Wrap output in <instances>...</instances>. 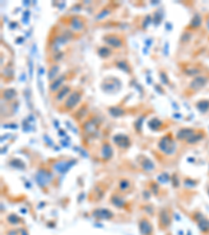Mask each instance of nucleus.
Segmentation results:
<instances>
[{"label": "nucleus", "mask_w": 209, "mask_h": 235, "mask_svg": "<svg viewBox=\"0 0 209 235\" xmlns=\"http://www.w3.org/2000/svg\"><path fill=\"white\" fill-rule=\"evenodd\" d=\"M194 134V130L191 129H181L180 131L177 133V138L180 140L186 139L187 140L191 135Z\"/></svg>", "instance_id": "5701e85b"}, {"label": "nucleus", "mask_w": 209, "mask_h": 235, "mask_svg": "<svg viewBox=\"0 0 209 235\" xmlns=\"http://www.w3.org/2000/svg\"><path fill=\"white\" fill-rule=\"evenodd\" d=\"M11 164H12V166H14V167H18V168L24 167V164H23V163H22L21 161H18L17 159H15L14 161L11 162Z\"/></svg>", "instance_id": "2f4dec72"}, {"label": "nucleus", "mask_w": 209, "mask_h": 235, "mask_svg": "<svg viewBox=\"0 0 209 235\" xmlns=\"http://www.w3.org/2000/svg\"><path fill=\"white\" fill-rule=\"evenodd\" d=\"M75 163V161H59L53 165V168L59 173H66L72 165Z\"/></svg>", "instance_id": "dca6fc26"}, {"label": "nucleus", "mask_w": 209, "mask_h": 235, "mask_svg": "<svg viewBox=\"0 0 209 235\" xmlns=\"http://www.w3.org/2000/svg\"><path fill=\"white\" fill-rule=\"evenodd\" d=\"M206 84V79L204 76H197L194 77L192 81L189 83L187 89L184 91L186 96H190L192 95L196 91H199L201 88H203Z\"/></svg>", "instance_id": "0eeeda50"}, {"label": "nucleus", "mask_w": 209, "mask_h": 235, "mask_svg": "<svg viewBox=\"0 0 209 235\" xmlns=\"http://www.w3.org/2000/svg\"><path fill=\"white\" fill-rule=\"evenodd\" d=\"M111 204L112 205H114L115 207H117V208H123L126 205V202L122 200L120 195L114 194L111 197Z\"/></svg>", "instance_id": "a878e982"}, {"label": "nucleus", "mask_w": 209, "mask_h": 235, "mask_svg": "<svg viewBox=\"0 0 209 235\" xmlns=\"http://www.w3.org/2000/svg\"><path fill=\"white\" fill-rule=\"evenodd\" d=\"M7 220H9L10 222H11V223H13V224H17V223L20 222V220H19V217H17V216H16V215H14V214H13V215H10Z\"/></svg>", "instance_id": "473e14b6"}, {"label": "nucleus", "mask_w": 209, "mask_h": 235, "mask_svg": "<svg viewBox=\"0 0 209 235\" xmlns=\"http://www.w3.org/2000/svg\"><path fill=\"white\" fill-rule=\"evenodd\" d=\"M113 49L112 48H110L109 46H107V45H103V46H100V47H98L97 48V50H96V52H97V54H98V57L100 58H101V59H108V58H110L113 54Z\"/></svg>", "instance_id": "f3484780"}, {"label": "nucleus", "mask_w": 209, "mask_h": 235, "mask_svg": "<svg viewBox=\"0 0 209 235\" xmlns=\"http://www.w3.org/2000/svg\"><path fill=\"white\" fill-rule=\"evenodd\" d=\"M118 186H119V189L122 191H126V190H128L131 187V182L126 179H122L119 181V185Z\"/></svg>", "instance_id": "c85d7f7f"}, {"label": "nucleus", "mask_w": 209, "mask_h": 235, "mask_svg": "<svg viewBox=\"0 0 209 235\" xmlns=\"http://www.w3.org/2000/svg\"><path fill=\"white\" fill-rule=\"evenodd\" d=\"M113 141H114L115 144L122 148L129 147L131 144V141H130V139H129V137L123 134H118V135H116V136H114Z\"/></svg>", "instance_id": "f8f14e48"}, {"label": "nucleus", "mask_w": 209, "mask_h": 235, "mask_svg": "<svg viewBox=\"0 0 209 235\" xmlns=\"http://www.w3.org/2000/svg\"><path fill=\"white\" fill-rule=\"evenodd\" d=\"M59 72H60V65L59 64H50V66H49V68L47 70L48 82L51 83L52 81H54V79L60 75Z\"/></svg>", "instance_id": "4468645a"}, {"label": "nucleus", "mask_w": 209, "mask_h": 235, "mask_svg": "<svg viewBox=\"0 0 209 235\" xmlns=\"http://www.w3.org/2000/svg\"><path fill=\"white\" fill-rule=\"evenodd\" d=\"M159 220H160L161 226L164 227V228H166V227L169 226L170 216H169L168 212H167L165 209H162L160 211V214H159Z\"/></svg>", "instance_id": "4be33fe9"}, {"label": "nucleus", "mask_w": 209, "mask_h": 235, "mask_svg": "<svg viewBox=\"0 0 209 235\" xmlns=\"http://www.w3.org/2000/svg\"><path fill=\"white\" fill-rule=\"evenodd\" d=\"M159 76H160L161 83L163 85H168L169 84V79H168V76H167V74L164 70L159 71Z\"/></svg>", "instance_id": "7c9ffc66"}, {"label": "nucleus", "mask_w": 209, "mask_h": 235, "mask_svg": "<svg viewBox=\"0 0 209 235\" xmlns=\"http://www.w3.org/2000/svg\"><path fill=\"white\" fill-rule=\"evenodd\" d=\"M92 215L95 218H100V220H111V218L114 216L113 212L110 211L109 209H105V208L95 209L94 211L92 212Z\"/></svg>", "instance_id": "9d476101"}, {"label": "nucleus", "mask_w": 209, "mask_h": 235, "mask_svg": "<svg viewBox=\"0 0 209 235\" xmlns=\"http://www.w3.org/2000/svg\"><path fill=\"white\" fill-rule=\"evenodd\" d=\"M108 111L113 117H120V116L126 114V110L120 107H117V106L116 107H110L108 109Z\"/></svg>", "instance_id": "393cba45"}, {"label": "nucleus", "mask_w": 209, "mask_h": 235, "mask_svg": "<svg viewBox=\"0 0 209 235\" xmlns=\"http://www.w3.org/2000/svg\"><path fill=\"white\" fill-rule=\"evenodd\" d=\"M60 22H62L64 27L71 30L74 34L75 32H82L87 26L86 18L83 17V16L76 15V14L62 17V19H60Z\"/></svg>", "instance_id": "f03ea898"}, {"label": "nucleus", "mask_w": 209, "mask_h": 235, "mask_svg": "<svg viewBox=\"0 0 209 235\" xmlns=\"http://www.w3.org/2000/svg\"><path fill=\"white\" fill-rule=\"evenodd\" d=\"M158 147L162 153H164L165 155L174 154L176 151V143L174 139H173L172 135L167 134L164 137H162L158 143Z\"/></svg>", "instance_id": "20e7f679"}, {"label": "nucleus", "mask_w": 209, "mask_h": 235, "mask_svg": "<svg viewBox=\"0 0 209 235\" xmlns=\"http://www.w3.org/2000/svg\"><path fill=\"white\" fill-rule=\"evenodd\" d=\"M139 231L141 235H150L153 231V227L152 224L148 222L147 218L142 217L141 220H139Z\"/></svg>", "instance_id": "9b49d317"}, {"label": "nucleus", "mask_w": 209, "mask_h": 235, "mask_svg": "<svg viewBox=\"0 0 209 235\" xmlns=\"http://www.w3.org/2000/svg\"><path fill=\"white\" fill-rule=\"evenodd\" d=\"M101 155H103V158L107 159V160H109L112 157V155H113V150H112L111 145H110L109 143L106 142L103 145V148H101Z\"/></svg>", "instance_id": "b1692460"}, {"label": "nucleus", "mask_w": 209, "mask_h": 235, "mask_svg": "<svg viewBox=\"0 0 209 235\" xmlns=\"http://www.w3.org/2000/svg\"><path fill=\"white\" fill-rule=\"evenodd\" d=\"M141 166H142V168H143L144 170H147V171H151V170H153L154 168H155V165H154V163L151 161L150 159H147V158H145L143 161L141 162Z\"/></svg>", "instance_id": "bb28decb"}, {"label": "nucleus", "mask_w": 209, "mask_h": 235, "mask_svg": "<svg viewBox=\"0 0 209 235\" xmlns=\"http://www.w3.org/2000/svg\"><path fill=\"white\" fill-rule=\"evenodd\" d=\"M161 126H162V121L159 120L158 118H153V119L150 120V122H148V126H150V129L155 130V131H158V130L160 129Z\"/></svg>", "instance_id": "cd10ccee"}, {"label": "nucleus", "mask_w": 209, "mask_h": 235, "mask_svg": "<svg viewBox=\"0 0 209 235\" xmlns=\"http://www.w3.org/2000/svg\"><path fill=\"white\" fill-rule=\"evenodd\" d=\"M101 40L107 46H109L113 50L114 49H122L126 46V38L122 35L116 34V32L106 34L101 38Z\"/></svg>", "instance_id": "7ed1b4c3"}, {"label": "nucleus", "mask_w": 209, "mask_h": 235, "mask_svg": "<svg viewBox=\"0 0 209 235\" xmlns=\"http://www.w3.org/2000/svg\"><path fill=\"white\" fill-rule=\"evenodd\" d=\"M36 182L39 185L40 187H45L46 185L49 184V182L52 180V173L48 169H45V168H40L39 170L36 173Z\"/></svg>", "instance_id": "6e6552de"}, {"label": "nucleus", "mask_w": 209, "mask_h": 235, "mask_svg": "<svg viewBox=\"0 0 209 235\" xmlns=\"http://www.w3.org/2000/svg\"><path fill=\"white\" fill-rule=\"evenodd\" d=\"M67 79V73H63L60 74L59 76L57 77L54 81H52L51 83H49L48 86V93L49 95L52 96L54 93L57 92L58 90H60L63 86L65 85V81Z\"/></svg>", "instance_id": "1a4fd4ad"}, {"label": "nucleus", "mask_w": 209, "mask_h": 235, "mask_svg": "<svg viewBox=\"0 0 209 235\" xmlns=\"http://www.w3.org/2000/svg\"><path fill=\"white\" fill-rule=\"evenodd\" d=\"M96 128H97V121L94 117L93 118H90L89 120H87L86 122L84 123V130L86 131L87 133L91 134V133L95 132L96 131Z\"/></svg>", "instance_id": "aec40b11"}, {"label": "nucleus", "mask_w": 209, "mask_h": 235, "mask_svg": "<svg viewBox=\"0 0 209 235\" xmlns=\"http://www.w3.org/2000/svg\"><path fill=\"white\" fill-rule=\"evenodd\" d=\"M200 24H201V19H200V17H199V16H194V17L192 18L191 22L189 23L188 28H189V29L196 28V27H199Z\"/></svg>", "instance_id": "c756f323"}, {"label": "nucleus", "mask_w": 209, "mask_h": 235, "mask_svg": "<svg viewBox=\"0 0 209 235\" xmlns=\"http://www.w3.org/2000/svg\"><path fill=\"white\" fill-rule=\"evenodd\" d=\"M114 10V6H113V3L112 2H110V3H108L106 5V6H104L103 9H101L100 12L97 13V15H95V20H103L104 18L108 17V16L111 14L112 12H113Z\"/></svg>", "instance_id": "ddd939ff"}, {"label": "nucleus", "mask_w": 209, "mask_h": 235, "mask_svg": "<svg viewBox=\"0 0 209 235\" xmlns=\"http://www.w3.org/2000/svg\"><path fill=\"white\" fill-rule=\"evenodd\" d=\"M87 113H88V105L84 103L79 106L78 110H75V112L73 113V117L76 120H82L83 118H85Z\"/></svg>", "instance_id": "a211bd4d"}, {"label": "nucleus", "mask_w": 209, "mask_h": 235, "mask_svg": "<svg viewBox=\"0 0 209 235\" xmlns=\"http://www.w3.org/2000/svg\"><path fill=\"white\" fill-rule=\"evenodd\" d=\"M114 66H116L118 69L125 71V72L131 74L132 73V66L130 65V63L128 62V60L126 59H119L116 60L114 62Z\"/></svg>", "instance_id": "2eb2a0df"}, {"label": "nucleus", "mask_w": 209, "mask_h": 235, "mask_svg": "<svg viewBox=\"0 0 209 235\" xmlns=\"http://www.w3.org/2000/svg\"><path fill=\"white\" fill-rule=\"evenodd\" d=\"M120 87H122V84H120V82L118 81L117 79H115V77H113V79H112V77L106 79L103 82V84H101V90L108 94H113V93L118 92Z\"/></svg>", "instance_id": "39448f33"}, {"label": "nucleus", "mask_w": 209, "mask_h": 235, "mask_svg": "<svg viewBox=\"0 0 209 235\" xmlns=\"http://www.w3.org/2000/svg\"><path fill=\"white\" fill-rule=\"evenodd\" d=\"M2 75H3L5 82H11L12 79H14V68L12 62L4 66V69L2 70Z\"/></svg>", "instance_id": "6ab92c4d"}, {"label": "nucleus", "mask_w": 209, "mask_h": 235, "mask_svg": "<svg viewBox=\"0 0 209 235\" xmlns=\"http://www.w3.org/2000/svg\"><path fill=\"white\" fill-rule=\"evenodd\" d=\"M73 88L72 86L68 85V84H65L63 87L61 88L60 90H58L56 93L52 95V101L57 105H61L63 101L67 98V96L72 92Z\"/></svg>", "instance_id": "423d86ee"}, {"label": "nucleus", "mask_w": 209, "mask_h": 235, "mask_svg": "<svg viewBox=\"0 0 209 235\" xmlns=\"http://www.w3.org/2000/svg\"><path fill=\"white\" fill-rule=\"evenodd\" d=\"M84 95V90L82 88H74L69 95L67 96V98L65 99L64 101L58 106V109H59L60 113H68L71 112L75 109L76 107L81 104L82 98H83Z\"/></svg>", "instance_id": "f257e3e1"}, {"label": "nucleus", "mask_w": 209, "mask_h": 235, "mask_svg": "<svg viewBox=\"0 0 209 235\" xmlns=\"http://www.w3.org/2000/svg\"><path fill=\"white\" fill-rule=\"evenodd\" d=\"M16 96H17V91L13 88H6L2 91V98H4V100L6 101L14 100Z\"/></svg>", "instance_id": "412c9836"}]
</instances>
